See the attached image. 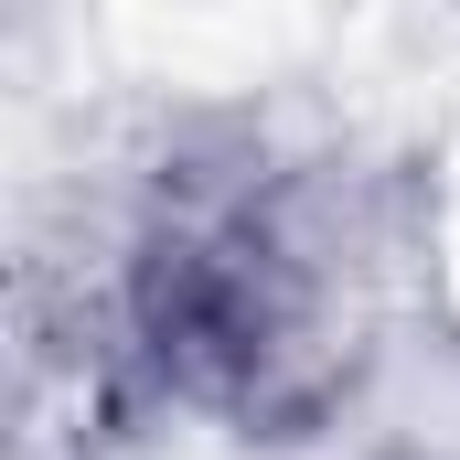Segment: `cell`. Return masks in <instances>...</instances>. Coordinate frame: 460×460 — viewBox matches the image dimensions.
Wrapping results in <instances>:
<instances>
[{
    "label": "cell",
    "instance_id": "cell-1",
    "mask_svg": "<svg viewBox=\"0 0 460 460\" xmlns=\"http://www.w3.org/2000/svg\"><path fill=\"white\" fill-rule=\"evenodd\" d=\"M407 460H429V450H407Z\"/></svg>",
    "mask_w": 460,
    "mask_h": 460
}]
</instances>
